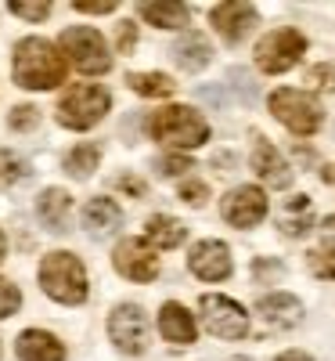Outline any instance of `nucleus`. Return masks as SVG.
<instances>
[{"label":"nucleus","mask_w":335,"mask_h":361,"mask_svg":"<svg viewBox=\"0 0 335 361\" xmlns=\"http://www.w3.org/2000/svg\"><path fill=\"white\" fill-rule=\"evenodd\" d=\"M65 58L51 40L44 37H25L15 44V66H11V76L18 87L25 90H54L65 83Z\"/></svg>","instance_id":"nucleus-1"},{"label":"nucleus","mask_w":335,"mask_h":361,"mask_svg":"<svg viewBox=\"0 0 335 361\" xmlns=\"http://www.w3.org/2000/svg\"><path fill=\"white\" fill-rule=\"evenodd\" d=\"M148 130L163 148H173V152H188V148H198L209 141V123L206 116L191 105H166L156 116L148 119Z\"/></svg>","instance_id":"nucleus-2"},{"label":"nucleus","mask_w":335,"mask_h":361,"mask_svg":"<svg viewBox=\"0 0 335 361\" xmlns=\"http://www.w3.org/2000/svg\"><path fill=\"white\" fill-rule=\"evenodd\" d=\"M267 109H270V116L278 119L285 130H292L296 137H310V134H317L321 123H324L321 102H317L314 94H307V90H296V87L270 90Z\"/></svg>","instance_id":"nucleus-3"},{"label":"nucleus","mask_w":335,"mask_h":361,"mask_svg":"<svg viewBox=\"0 0 335 361\" xmlns=\"http://www.w3.org/2000/svg\"><path fill=\"white\" fill-rule=\"evenodd\" d=\"M40 289L65 307L87 300V267L72 253H47L40 260Z\"/></svg>","instance_id":"nucleus-4"},{"label":"nucleus","mask_w":335,"mask_h":361,"mask_svg":"<svg viewBox=\"0 0 335 361\" xmlns=\"http://www.w3.org/2000/svg\"><path fill=\"white\" fill-rule=\"evenodd\" d=\"M108 109H112L108 90L98 83H83V87H72L62 98V105H58V123L69 130H90L101 123Z\"/></svg>","instance_id":"nucleus-5"},{"label":"nucleus","mask_w":335,"mask_h":361,"mask_svg":"<svg viewBox=\"0 0 335 361\" xmlns=\"http://www.w3.org/2000/svg\"><path fill=\"white\" fill-rule=\"evenodd\" d=\"M303 54H307V37H303L299 29L285 25V29H270L267 37H260V44L253 51V62L267 76H282L299 62Z\"/></svg>","instance_id":"nucleus-6"},{"label":"nucleus","mask_w":335,"mask_h":361,"mask_svg":"<svg viewBox=\"0 0 335 361\" xmlns=\"http://www.w3.org/2000/svg\"><path fill=\"white\" fill-rule=\"evenodd\" d=\"M62 54L83 73V76H101L112 69V51L105 37L90 25H69L62 33Z\"/></svg>","instance_id":"nucleus-7"},{"label":"nucleus","mask_w":335,"mask_h":361,"mask_svg":"<svg viewBox=\"0 0 335 361\" xmlns=\"http://www.w3.org/2000/svg\"><path fill=\"white\" fill-rule=\"evenodd\" d=\"M198 311H202V325L217 340H246L249 336V311L238 300L220 296V293H206L198 300Z\"/></svg>","instance_id":"nucleus-8"},{"label":"nucleus","mask_w":335,"mask_h":361,"mask_svg":"<svg viewBox=\"0 0 335 361\" xmlns=\"http://www.w3.org/2000/svg\"><path fill=\"white\" fill-rule=\"evenodd\" d=\"M220 217L238 228V231H249L256 224L267 221V192L256 188V185H241V188H231L224 199H220Z\"/></svg>","instance_id":"nucleus-9"},{"label":"nucleus","mask_w":335,"mask_h":361,"mask_svg":"<svg viewBox=\"0 0 335 361\" xmlns=\"http://www.w3.org/2000/svg\"><path fill=\"white\" fill-rule=\"evenodd\" d=\"M108 336H112V343L119 350L130 354V357L144 354L148 350V318H144V311L137 304L112 307V314H108Z\"/></svg>","instance_id":"nucleus-10"},{"label":"nucleus","mask_w":335,"mask_h":361,"mask_svg":"<svg viewBox=\"0 0 335 361\" xmlns=\"http://www.w3.org/2000/svg\"><path fill=\"white\" fill-rule=\"evenodd\" d=\"M112 264L123 279L130 282H156L159 279V257L144 238H123L112 250Z\"/></svg>","instance_id":"nucleus-11"},{"label":"nucleus","mask_w":335,"mask_h":361,"mask_svg":"<svg viewBox=\"0 0 335 361\" xmlns=\"http://www.w3.org/2000/svg\"><path fill=\"white\" fill-rule=\"evenodd\" d=\"M188 267L202 282H224V279H231V250L220 238H202L188 253Z\"/></svg>","instance_id":"nucleus-12"},{"label":"nucleus","mask_w":335,"mask_h":361,"mask_svg":"<svg viewBox=\"0 0 335 361\" xmlns=\"http://www.w3.org/2000/svg\"><path fill=\"white\" fill-rule=\"evenodd\" d=\"M249 166H253V173L263 180L267 188H289L292 185V170H289V163H285V156L274 148L263 134H256L253 137V156H249Z\"/></svg>","instance_id":"nucleus-13"},{"label":"nucleus","mask_w":335,"mask_h":361,"mask_svg":"<svg viewBox=\"0 0 335 361\" xmlns=\"http://www.w3.org/2000/svg\"><path fill=\"white\" fill-rule=\"evenodd\" d=\"M260 22V11L253 4H217L209 11V25L227 40V44H241Z\"/></svg>","instance_id":"nucleus-14"},{"label":"nucleus","mask_w":335,"mask_h":361,"mask_svg":"<svg viewBox=\"0 0 335 361\" xmlns=\"http://www.w3.org/2000/svg\"><path fill=\"white\" fill-rule=\"evenodd\" d=\"M37 221L51 235H69L72 228V199L65 188H44L37 199Z\"/></svg>","instance_id":"nucleus-15"},{"label":"nucleus","mask_w":335,"mask_h":361,"mask_svg":"<svg viewBox=\"0 0 335 361\" xmlns=\"http://www.w3.org/2000/svg\"><path fill=\"white\" fill-rule=\"evenodd\" d=\"M256 314L270 325L278 329H296L303 322V314H307V307H303V300L292 296V293H267L256 300Z\"/></svg>","instance_id":"nucleus-16"},{"label":"nucleus","mask_w":335,"mask_h":361,"mask_svg":"<svg viewBox=\"0 0 335 361\" xmlns=\"http://www.w3.org/2000/svg\"><path fill=\"white\" fill-rule=\"evenodd\" d=\"M159 333H163V340H170V343H195V340H198L195 314H191L184 304L170 300V304L159 307Z\"/></svg>","instance_id":"nucleus-17"},{"label":"nucleus","mask_w":335,"mask_h":361,"mask_svg":"<svg viewBox=\"0 0 335 361\" xmlns=\"http://www.w3.org/2000/svg\"><path fill=\"white\" fill-rule=\"evenodd\" d=\"M83 228L94 238H108L123 228V209H119L108 195H98L83 206Z\"/></svg>","instance_id":"nucleus-18"},{"label":"nucleus","mask_w":335,"mask_h":361,"mask_svg":"<svg viewBox=\"0 0 335 361\" xmlns=\"http://www.w3.org/2000/svg\"><path fill=\"white\" fill-rule=\"evenodd\" d=\"M15 350L22 361H65V347L58 336L44 333V329H25L15 340Z\"/></svg>","instance_id":"nucleus-19"},{"label":"nucleus","mask_w":335,"mask_h":361,"mask_svg":"<svg viewBox=\"0 0 335 361\" xmlns=\"http://www.w3.org/2000/svg\"><path fill=\"white\" fill-rule=\"evenodd\" d=\"M170 54H173V62L184 73H198V69H206L213 62V44L202 33H184V37L173 40Z\"/></svg>","instance_id":"nucleus-20"},{"label":"nucleus","mask_w":335,"mask_h":361,"mask_svg":"<svg viewBox=\"0 0 335 361\" xmlns=\"http://www.w3.org/2000/svg\"><path fill=\"white\" fill-rule=\"evenodd\" d=\"M141 18L159 25V29H184L191 22V11H188V4H180V0H144Z\"/></svg>","instance_id":"nucleus-21"},{"label":"nucleus","mask_w":335,"mask_h":361,"mask_svg":"<svg viewBox=\"0 0 335 361\" xmlns=\"http://www.w3.org/2000/svg\"><path fill=\"white\" fill-rule=\"evenodd\" d=\"M184 238H188V228L173 217H166V214H156L144 224V243L151 250H177Z\"/></svg>","instance_id":"nucleus-22"},{"label":"nucleus","mask_w":335,"mask_h":361,"mask_svg":"<svg viewBox=\"0 0 335 361\" xmlns=\"http://www.w3.org/2000/svg\"><path fill=\"white\" fill-rule=\"evenodd\" d=\"M310 228H314L310 195H296V199H289L285 214H282V221H278V231H282V235H289V238H303Z\"/></svg>","instance_id":"nucleus-23"},{"label":"nucleus","mask_w":335,"mask_h":361,"mask_svg":"<svg viewBox=\"0 0 335 361\" xmlns=\"http://www.w3.org/2000/svg\"><path fill=\"white\" fill-rule=\"evenodd\" d=\"M127 83H130V90H137L141 98H170L177 90V83L166 73H130Z\"/></svg>","instance_id":"nucleus-24"},{"label":"nucleus","mask_w":335,"mask_h":361,"mask_svg":"<svg viewBox=\"0 0 335 361\" xmlns=\"http://www.w3.org/2000/svg\"><path fill=\"white\" fill-rule=\"evenodd\" d=\"M98 163H101V148L98 145H72L69 152H65V173L69 177H90L98 170Z\"/></svg>","instance_id":"nucleus-25"},{"label":"nucleus","mask_w":335,"mask_h":361,"mask_svg":"<svg viewBox=\"0 0 335 361\" xmlns=\"http://www.w3.org/2000/svg\"><path fill=\"white\" fill-rule=\"evenodd\" d=\"M29 173V163L18 156V152H11V148H0V185H15V180H22Z\"/></svg>","instance_id":"nucleus-26"},{"label":"nucleus","mask_w":335,"mask_h":361,"mask_svg":"<svg viewBox=\"0 0 335 361\" xmlns=\"http://www.w3.org/2000/svg\"><path fill=\"white\" fill-rule=\"evenodd\" d=\"M8 8L18 18H25V22H47L51 18V4H47V0H11Z\"/></svg>","instance_id":"nucleus-27"},{"label":"nucleus","mask_w":335,"mask_h":361,"mask_svg":"<svg viewBox=\"0 0 335 361\" xmlns=\"http://www.w3.org/2000/svg\"><path fill=\"white\" fill-rule=\"evenodd\" d=\"M285 275V264L278 257H256L253 260V279L256 282H278Z\"/></svg>","instance_id":"nucleus-28"},{"label":"nucleus","mask_w":335,"mask_h":361,"mask_svg":"<svg viewBox=\"0 0 335 361\" xmlns=\"http://www.w3.org/2000/svg\"><path fill=\"white\" fill-rule=\"evenodd\" d=\"M37 119H40V109H37V105H15V109L8 112V127H11V130H33Z\"/></svg>","instance_id":"nucleus-29"},{"label":"nucleus","mask_w":335,"mask_h":361,"mask_svg":"<svg viewBox=\"0 0 335 361\" xmlns=\"http://www.w3.org/2000/svg\"><path fill=\"white\" fill-rule=\"evenodd\" d=\"M18 307H22V293H18V286L8 282V279H0V318H11Z\"/></svg>","instance_id":"nucleus-30"},{"label":"nucleus","mask_w":335,"mask_h":361,"mask_svg":"<svg viewBox=\"0 0 335 361\" xmlns=\"http://www.w3.org/2000/svg\"><path fill=\"white\" fill-rule=\"evenodd\" d=\"M180 199H184L188 206H202V202H209V185L206 180H180Z\"/></svg>","instance_id":"nucleus-31"},{"label":"nucleus","mask_w":335,"mask_h":361,"mask_svg":"<svg viewBox=\"0 0 335 361\" xmlns=\"http://www.w3.org/2000/svg\"><path fill=\"white\" fill-rule=\"evenodd\" d=\"M191 166H195L191 156H163V159H156V170L166 173V177H180V173H188Z\"/></svg>","instance_id":"nucleus-32"},{"label":"nucleus","mask_w":335,"mask_h":361,"mask_svg":"<svg viewBox=\"0 0 335 361\" xmlns=\"http://www.w3.org/2000/svg\"><path fill=\"white\" fill-rule=\"evenodd\" d=\"M115 47L123 51V54H130V51L137 47V25H134V22H119V29H115Z\"/></svg>","instance_id":"nucleus-33"},{"label":"nucleus","mask_w":335,"mask_h":361,"mask_svg":"<svg viewBox=\"0 0 335 361\" xmlns=\"http://www.w3.org/2000/svg\"><path fill=\"white\" fill-rule=\"evenodd\" d=\"M307 264H310V271H314L317 279H331V282H335V260H328V257H321V253H310Z\"/></svg>","instance_id":"nucleus-34"},{"label":"nucleus","mask_w":335,"mask_h":361,"mask_svg":"<svg viewBox=\"0 0 335 361\" xmlns=\"http://www.w3.org/2000/svg\"><path fill=\"white\" fill-rule=\"evenodd\" d=\"M80 15H108L115 8V0H76L72 4Z\"/></svg>","instance_id":"nucleus-35"},{"label":"nucleus","mask_w":335,"mask_h":361,"mask_svg":"<svg viewBox=\"0 0 335 361\" xmlns=\"http://www.w3.org/2000/svg\"><path fill=\"white\" fill-rule=\"evenodd\" d=\"M314 87H321V90H331L335 87V69L331 66H321V69H310V76H307Z\"/></svg>","instance_id":"nucleus-36"},{"label":"nucleus","mask_w":335,"mask_h":361,"mask_svg":"<svg viewBox=\"0 0 335 361\" xmlns=\"http://www.w3.org/2000/svg\"><path fill=\"white\" fill-rule=\"evenodd\" d=\"M321 250L328 257H335V217H324V224H321Z\"/></svg>","instance_id":"nucleus-37"},{"label":"nucleus","mask_w":335,"mask_h":361,"mask_svg":"<svg viewBox=\"0 0 335 361\" xmlns=\"http://www.w3.org/2000/svg\"><path fill=\"white\" fill-rule=\"evenodd\" d=\"M115 185L123 188V192H130V195H144V185H141V180H137L134 173H119V180H115Z\"/></svg>","instance_id":"nucleus-38"},{"label":"nucleus","mask_w":335,"mask_h":361,"mask_svg":"<svg viewBox=\"0 0 335 361\" xmlns=\"http://www.w3.org/2000/svg\"><path fill=\"white\" fill-rule=\"evenodd\" d=\"M274 361H314V357H310L307 350H285V354H278Z\"/></svg>","instance_id":"nucleus-39"},{"label":"nucleus","mask_w":335,"mask_h":361,"mask_svg":"<svg viewBox=\"0 0 335 361\" xmlns=\"http://www.w3.org/2000/svg\"><path fill=\"white\" fill-rule=\"evenodd\" d=\"M321 180H324V185H335V163H324L321 166Z\"/></svg>","instance_id":"nucleus-40"},{"label":"nucleus","mask_w":335,"mask_h":361,"mask_svg":"<svg viewBox=\"0 0 335 361\" xmlns=\"http://www.w3.org/2000/svg\"><path fill=\"white\" fill-rule=\"evenodd\" d=\"M4 257H8V238H4V231H0V264H4Z\"/></svg>","instance_id":"nucleus-41"}]
</instances>
